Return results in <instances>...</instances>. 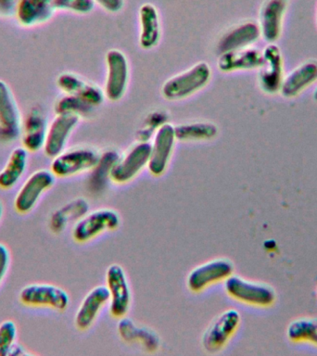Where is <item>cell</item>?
Segmentation results:
<instances>
[{"label": "cell", "mask_w": 317, "mask_h": 356, "mask_svg": "<svg viewBox=\"0 0 317 356\" xmlns=\"http://www.w3.org/2000/svg\"><path fill=\"white\" fill-rule=\"evenodd\" d=\"M211 69L206 63H200L188 71L172 77L163 86V95L167 99H185L207 85L211 78Z\"/></svg>", "instance_id": "cell-1"}, {"label": "cell", "mask_w": 317, "mask_h": 356, "mask_svg": "<svg viewBox=\"0 0 317 356\" xmlns=\"http://www.w3.org/2000/svg\"><path fill=\"white\" fill-rule=\"evenodd\" d=\"M225 282L227 293L246 305L267 307L275 302L277 297L274 289L267 284L253 282L238 275H232Z\"/></svg>", "instance_id": "cell-2"}, {"label": "cell", "mask_w": 317, "mask_h": 356, "mask_svg": "<svg viewBox=\"0 0 317 356\" xmlns=\"http://www.w3.org/2000/svg\"><path fill=\"white\" fill-rule=\"evenodd\" d=\"M121 219L113 209L102 208L88 213L74 224L72 238L78 243H86L106 231L116 230Z\"/></svg>", "instance_id": "cell-3"}, {"label": "cell", "mask_w": 317, "mask_h": 356, "mask_svg": "<svg viewBox=\"0 0 317 356\" xmlns=\"http://www.w3.org/2000/svg\"><path fill=\"white\" fill-rule=\"evenodd\" d=\"M19 302L30 307H47L65 311L70 305L68 292L60 286L47 283H33L25 286L19 295Z\"/></svg>", "instance_id": "cell-4"}, {"label": "cell", "mask_w": 317, "mask_h": 356, "mask_svg": "<svg viewBox=\"0 0 317 356\" xmlns=\"http://www.w3.org/2000/svg\"><path fill=\"white\" fill-rule=\"evenodd\" d=\"M241 321V314L235 309L222 312L203 333V348L209 353L221 350L238 330Z\"/></svg>", "instance_id": "cell-5"}, {"label": "cell", "mask_w": 317, "mask_h": 356, "mask_svg": "<svg viewBox=\"0 0 317 356\" xmlns=\"http://www.w3.org/2000/svg\"><path fill=\"white\" fill-rule=\"evenodd\" d=\"M106 286L110 294V313L121 319L130 310L131 289L124 269L119 264H111L106 271Z\"/></svg>", "instance_id": "cell-6"}, {"label": "cell", "mask_w": 317, "mask_h": 356, "mask_svg": "<svg viewBox=\"0 0 317 356\" xmlns=\"http://www.w3.org/2000/svg\"><path fill=\"white\" fill-rule=\"evenodd\" d=\"M99 155L96 152L85 147L72 149L60 153L53 158L51 172L57 177H70L80 172L91 171Z\"/></svg>", "instance_id": "cell-7"}, {"label": "cell", "mask_w": 317, "mask_h": 356, "mask_svg": "<svg viewBox=\"0 0 317 356\" xmlns=\"http://www.w3.org/2000/svg\"><path fill=\"white\" fill-rule=\"evenodd\" d=\"M234 273V264L228 259H213L195 267L188 275L186 284L193 292L204 291L213 284L225 281Z\"/></svg>", "instance_id": "cell-8"}, {"label": "cell", "mask_w": 317, "mask_h": 356, "mask_svg": "<svg viewBox=\"0 0 317 356\" xmlns=\"http://www.w3.org/2000/svg\"><path fill=\"white\" fill-rule=\"evenodd\" d=\"M55 178L51 170H38L31 175L14 200V209L17 213L25 214L32 211L44 192L54 185Z\"/></svg>", "instance_id": "cell-9"}, {"label": "cell", "mask_w": 317, "mask_h": 356, "mask_svg": "<svg viewBox=\"0 0 317 356\" xmlns=\"http://www.w3.org/2000/svg\"><path fill=\"white\" fill-rule=\"evenodd\" d=\"M177 136L174 127L166 124L156 131L150 149L147 168L154 177H161L165 172L170 159L174 152Z\"/></svg>", "instance_id": "cell-10"}, {"label": "cell", "mask_w": 317, "mask_h": 356, "mask_svg": "<svg viewBox=\"0 0 317 356\" xmlns=\"http://www.w3.org/2000/svg\"><path fill=\"white\" fill-rule=\"evenodd\" d=\"M152 145L149 142H139L117 161L111 172V180L117 184L130 182L147 166Z\"/></svg>", "instance_id": "cell-11"}, {"label": "cell", "mask_w": 317, "mask_h": 356, "mask_svg": "<svg viewBox=\"0 0 317 356\" xmlns=\"http://www.w3.org/2000/svg\"><path fill=\"white\" fill-rule=\"evenodd\" d=\"M21 133V114L10 88L0 80V138L14 140Z\"/></svg>", "instance_id": "cell-12"}, {"label": "cell", "mask_w": 317, "mask_h": 356, "mask_svg": "<svg viewBox=\"0 0 317 356\" xmlns=\"http://www.w3.org/2000/svg\"><path fill=\"white\" fill-rule=\"evenodd\" d=\"M108 76L106 82V96L116 102L124 96L127 89L129 67L125 56L119 50H111L107 57Z\"/></svg>", "instance_id": "cell-13"}, {"label": "cell", "mask_w": 317, "mask_h": 356, "mask_svg": "<svg viewBox=\"0 0 317 356\" xmlns=\"http://www.w3.org/2000/svg\"><path fill=\"white\" fill-rule=\"evenodd\" d=\"M263 63L261 66L260 85L268 94L280 91L284 80L283 58L279 47L270 44L263 52Z\"/></svg>", "instance_id": "cell-14"}, {"label": "cell", "mask_w": 317, "mask_h": 356, "mask_svg": "<svg viewBox=\"0 0 317 356\" xmlns=\"http://www.w3.org/2000/svg\"><path fill=\"white\" fill-rule=\"evenodd\" d=\"M79 122V116L71 114H57L47 127L44 150L47 156L54 158L63 152L68 138Z\"/></svg>", "instance_id": "cell-15"}, {"label": "cell", "mask_w": 317, "mask_h": 356, "mask_svg": "<svg viewBox=\"0 0 317 356\" xmlns=\"http://www.w3.org/2000/svg\"><path fill=\"white\" fill-rule=\"evenodd\" d=\"M108 302L110 294L107 286H97L91 289L83 298L75 314L74 323L78 330H88L99 316L100 311Z\"/></svg>", "instance_id": "cell-16"}, {"label": "cell", "mask_w": 317, "mask_h": 356, "mask_svg": "<svg viewBox=\"0 0 317 356\" xmlns=\"http://www.w3.org/2000/svg\"><path fill=\"white\" fill-rule=\"evenodd\" d=\"M47 120L38 107L28 113L24 122L22 145L28 152H35L44 149L47 131Z\"/></svg>", "instance_id": "cell-17"}, {"label": "cell", "mask_w": 317, "mask_h": 356, "mask_svg": "<svg viewBox=\"0 0 317 356\" xmlns=\"http://www.w3.org/2000/svg\"><path fill=\"white\" fill-rule=\"evenodd\" d=\"M260 36L261 30L258 24L252 22H244L222 35L218 43V51L222 54L247 49L255 43Z\"/></svg>", "instance_id": "cell-18"}, {"label": "cell", "mask_w": 317, "mask_h": 356, "mask_svg": "<svg viewBox=\"0 0 317 356\" xmlns=\"http://www.w3.org/2000/svg\"><path fill=\"white\" fill-rule=\"evenodd\" d=\"M317 80V61L309 60L284 77L280 92L285 97H294Z\"/></svg>", "instance_id": "cell-19"}, {"label": "cell", "mask_w": 317, "mask_h": 356, "mask_svg": "<svg viewBox=\"0 0 317 356\" xmlns=\"http://www.w3.org/2000/svg\"><path fill=\"white\" fill-rule=\"evenodd\" d=\"M286 5L283 0H267L261 11L259 27L261 35L269 43H274L281 35Z\"/></svg>", "instance_id": "cell-20"}, {"label": "cell", "mask_w": 317, "mask_h": 356, "mask_svg": "<svg viewBox=\"0 0 317 356\" xmlns=\"http://www.w3.org/2000/svg\"><path fill=\"white\" fill-rule=\"evenodd\" d=\"M118 332L127 343H138L147 352H155L160 348V338L154 331L138 325L132 319L122 317L118 323Z\"/></svg>", "instance_id": "cell-21"}, {"label": "cell", "mask_w": 317, "mask_h": 356, "mask_svg": "<svg viewBox=\"0 0 317 356\" xmlns=\"http://www.w3.org/2000/svg\"><path fill=\"white\" fill-rule=\"evenodd\" d=\"M54 10L53 0H19L15 8L19 24L27 27L47 22Z\"/></svg>", "instance_id": "cell-22"}, {"label": "cell", "mask_w": 317, "mask_h": 356, "mask_svg": "<svg viewBox=\"0 0 317 356\" xmlns=\"http://www.w3.org/2000/svg\"><path fill=\"white\" fill-rule=\"evenodd\" d=\"M263 63V53L247 47L236 51L222 53L220 56L218 67L222 72H230L261 68Z\"/></svg>", "instance_id": "cell-23"}, {"label": "cell", "mask_w": 317, "mask_h": 356, "mask_svg": "<svg viewBox=\"0 0 317 356\" xmlns=\"http://www.w3.org/2000/svg\"><path fill=\"white\" fill-rule=\"evenodd\" d=\"M58 86L66 94L79 97L94 107L101 104L104 99V94L99 88L89 85L74 74L60 75L58 78Z\"/></svg>", "instance_id": "cell-24"}, {"label": "cell", "mask_w": 317, "mask_h": 356, "mask_svg": "<svg viewBox=\"0 0 317 356\" xmlns=\"http://www.w3.org/2000/svg\"><path fill=\"white\" fill-rule=\"evenodd\" d=\"M89 211L86 200L78 197L56 210L49 218V228L53 233L58 234L65 230L72 222L79 221Z\"/></svg>", "instance_id": "cell-25"}, {"label": "cell", "mask_w": 317, "mask_h": 356, "mask_svg": "<svg viewBox=\"0 0 317 356\" xmlns=\"http://www.w3.org/2000/svg\"><path fill=\"white\" fill-rule=\"evenodd\" d=\"M119 159L118 153L114 150H108L99 155V161L91 169L88 180V188L91 193L99 194L105 191L108 181L111 179V172Z\"/></svg>", "instance_id": "cell-26"}, {"label": "cell", "mask_w": 317, "mask_h": 356, "mask_svg": "<svg viewBox=\"0 0 317 356\" xmlns=\"http://www.w3.org/2000/svg\"><path fill=\"white\" fill-rule=\"evenodd\" d=\"M28 150L24 147H17L8 158L7 163L0 171V188H13L24 175L27 168Z\"/></svg>", "instance_id": "cell-27"}, {"label": "cell", "mask_w": 317, "mask_h": 356, "mask_svg": "<svg viewBox=\"0 0 317 356\" xmlns=\"http://www.w3.org/2000/svg\"><path fill=\"white\" fill-rule=\"evenodd\" d=\"M141 32L140 46L143 49H149L155 47L160 40V22L157 10L154 6L145 4L139 10Z\"/></svg>", "instance_id": "cell-28"}, {"label": "cell", "mask_w": 317, "mask_h": 356, "mask_svg": "<svg viewBox=\"0 0 317 356\" xmlns=\"http://www.w3.org/2000/svg\"><path fill=\"white\" fill-rule=\"evenodd\" d=\"M177 139L181 141L210 140L217 135V127L209 122H194L174 127Z\"/></svg>", "instance_id": "cell-29"}, {"label": "cell", "mask_w": 317, "mask_h": 356, "mask_svg": "<svg viewBox=\"0 0 317 356\" xmlns=\"http://www.w3.org/2000/svg\"><path fill=\"white\" fill-rule=\"evenodd\" d=\"M286 334L291 341L317 345V318L295 319L288 325Z\"/></svg>", "instance_id": "cell-30"}, {"label": "cell", "mask_w": 317, "mask_h": 356, "mask_svg": "<svg viewBox=\"0 0 317 356\" xmlns=\"http://www.w3.org/2000/svg\"><path fill=\"white\" fill-rule=\"evenodd\" d=\"M93 108L94 106L89 104L81 97L67 94L56 103L55 111L57 114L80 116L90 113Z\"/></svg>", "instance_id": "cell-31"}, {"label": "cell", "mask_w": 317, "mask_h": 356, "mask_svg": "<svg viewBox=\"0 0 317 356\" xmlns=\"http://www.w3.org/2000/svg\"><path fill=\"white\" fill-rule=\"evenodd\" d=\"M17 325L13 320H5L0 324V356H8L16 342Z\"/></svg>", "instance_id": "cell-32"}, {"label": "cell", "mask_w": 317, "mask_h": 356, "mask_svg": "<svg viewBox=\"0 0 317 356\" xmlns=\"http://www.w3.org/2000/svg\"><path fill=\"white\" fill-rule=\"evenodd\" d=\"M166 115L163 113H153L149 114L146 120V127L144 129H141L138 133V138L140 142H149V138H152V134L156 133V131L163 124H166Z\"/></svg>", "instance_id": "cell-33"}, {"label": "cell", "mask_w": 317, "mask_h": 356, "mask_svg": "<svg viewBox=\"0 0 317 356\" xmlns=\"http://www.w3.org/2000/svg\"><path fill=\"white\" fill-rule=\"evenodd\" d=\"M54 8L85 14L94 8V0H53Z\"/></svg>", "instance_id": "cell-34"}, {"label": "cell", "mask_w": 317, "mask_h": 356, "mask_svg": "<svg viewBox=\"0 0 317 356\" xmlns=\"http://www.w3.org/2000/svg\"><path fill=\"white\" fill-rule=\"evenodd\" d=\"M10 261V250L6 245L0 243V284H1L3 278L7 274Z\"/></svg>", "instance_id": "cell-35"}, {"label": "cell", "mask_w": 317, "mask_h": 356, "mask_svg": "<svg viewBox=\"0 0 317 356\" xmlns=\"http://www.w3.org/2000/svg\"><path fill=\"white\" fill-rule=\"evenodd\" d=\"M101 5L105 10L111 11V13H116L121 10L122 4H124V0H95Z\"/></svg>", "instance_id": "cell-36"}, {"label": "cell", "mask_w": 317, "mask_h": 356, "mask_svg": "<svg viewBox=\"0 0 317 356\" xmlns=\"http://www.w3.org/2000/svg\"><path fill=\"white\" fill-rule=\"evenodd\" d=\"M33 355V353L28 352L24 347H22V345L17 344L16 342L14 343L13 346L11 347L10 352H8V356H28Z\"/></svg>", "instance_id": "cell-37"}, {"label": "cell", "mask_w": 317, "mask_h": 356, "mask_svg": "<svg viewBox=\"0 0 317 356\" xmlns=\"http://www.w3.org/2000/svg\"><path fill=\"white\" fill-rule=\"evenodd\" d=\"M17 0H0V11L8 13L16 8Z\"/></svg>", "instance_id": "cell-38"}, {"label": "cell", "mask_w": 317, "mask_h": 356, "mask_svg": "<svg viewBox=\"0 0 317 356\" xmlns=\"http://www.w3.org/2000/svg\"><path fill=\"white\" fill-rule=\"evenodd\" d=\"M2 216H3V206H2V203L0 202V220H1Z\"/></svg>", "instance_id": "cell-39"}]
</instances>
